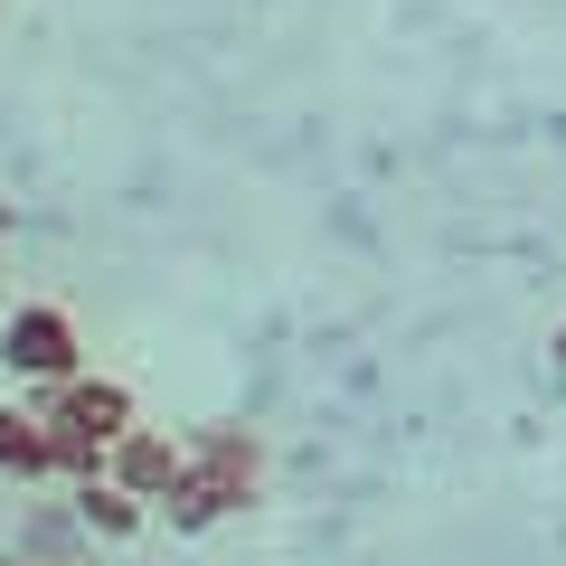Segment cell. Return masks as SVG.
Masks as SVG:
<instances>
[{
	"mask_svg": "<svg viewBox=\"0 0 566 566\" xmlns=\"http://www.w3.org/2000/svg\"><path fill=\"white\" fill-rule=\"evenodd\" d=\"M0 368L20 387H57V378H76L85 368V331H76V312L66 303H20L10 322H0Z\"/></svg>",
	"mask_w": 566,
	"mask_h": 566,
	"instance_id": "6da1fadb",
	"label": "cell"
},
{
	"mask_svg": "<svg viewBox=\"0 0 566 566\" xmlns=\"http://www.w3.org/2000/svg\"><path fill=\"white\" fill-rule=\"evenodd\" d=\"M29 406H39L48 424H66V434H95V444H114V434H133V424H142L133 387L95 378V368H76V378H57V387H29Z\"/></svg>",
	"mask_w": 566,
	"mask_h": 566,
	"instance_id": "7a4b0ae2",
	"label": "cell"
},
{
	"mask_svg": "<svg viewBox=\"0 0 566 566\" xmlns=\"http://www.w3.org/2000/svg\"><path fill=\"white\" fill-rule=\"evenodd\" d=\"M104 472H114V482L133 491V501H151V510H161L170 491H180V472H189V434H161V424H133V434H114Z\"/></svg>",
	"mask_w": 566,
	"mask_h": 566,
	"instance_id": "3957f363",
	"label": "cell"
},
{
	"mask_svg": "<svg viewBox=\"0 0 566 566\" xmlns=\"http://www.w3.org/2000/svg\"><path fill=\"white\" fill-rule=\"evenodd\" d=\"M237 510H255V491H237V482H218V472L189 463V472H180V491H170L151 520H170V538H208V528L237 520Z\"/></svg>",
	"mask_w": 566,
	"mask_h": 566,
	"instance_id": "277c9868",
	"label": "cell"
},
{
	"mask_svg": "<svg viewBox=\"0 0 566 566\" xmlns=\"http://www.w3.org/2000/svg\"><path fill=\"white\" fill-rule=\"evenodd\" d=\"M189 463L264 501V434H255V424H199V434H189Z\"/></svg>",
	"mask_w": 566,
	"mask_h": 566,
	"instance_id": "5b68a950",
	"label": "cell"
},
{
	"mask_svg": "<svg viewBox=\"0 0 566 566\" xmlns=\"http://www.w3.org/2000/svg\"><path fill=\"white\" fill-rule=\"evenodd\" d=\"M0 482H57V453H48V416L39 406H0Z\"/></svg>",
	"mask_w": 566,
	"mask_h": 566,
	"instance_id": "8992f818",
	"label": "cell"
},
{
	"mask_svg": "<svg viewBox=\"0 0 566 566\" xmlns=\"http://www.w3.org/2000/svg\"><path fill=\"white\" fill-rule=\"evenodd\" d=\"M76 520H85V538L123 547V538H142V528H151V501H133V491L104 472V482H76Z\"/></svg>",
	"mask_w": 566,
	"mask_h": 566,
	"instance_id": "52a82bcc",
	"label": "cell"
},
{
	"mask_svg": "<svg viewBox=\"0 0 566 566\" xmlns=\"http://www.w3.org/2000/svg\"><path fill=\"white\" fill-rule=\"evenodd\" d=\"M20 547H29V557H48V566H76V547H85V520H76V501H66V510H39Z\"/></svg>",
	"mask_w": 566,
	"mask_h": 566,
	"instance_id": "ba28073f",
	"label": "cell"
},
{
	"mask_svg": "<svg viewBox=\"0 0 566 566\" xmlns=\"http://www.w3.org/2000/svg\"><path fill=\"white\" fill-rule=\"evenodd\" d=\"M0 566H48V557H29V547H0Z\"/></svg>",
	"mask_w": 566,
	"mask_h": 566,
	"instance_id": "9c48e42d",
	"label": "cell"
},
{
	"mask_svg": "<svg viewBox=\"0 0 566 566\" xmlns=\"http://www.w3.org/2000/svg\"><path fill=\"white\" fill-rule=\"evenodd\" d=\"M547 359H557V368H566V322H557V331H547Z\"/></svg>",
	"mask_w": 566,
	"mask_h": 566,
	"instance_id": "30bf717a",
	"label": "cell"
}]
</instances>
